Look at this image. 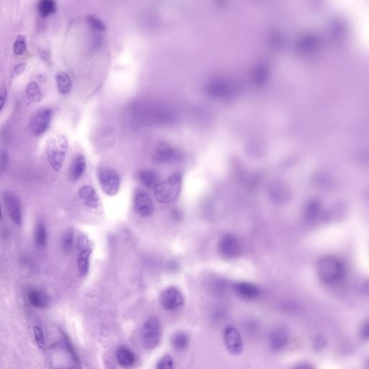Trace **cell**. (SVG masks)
Wrapping results in <instances>:
<instances>
[{
    "label": "cell",
    "instance_id": "cell-1",
    "mask_svg": "<svg viewBox=\"0 0 369 369\" xmlns=\"http://www.w3.org/2000/svg\"><path fill=\"white\" fill-rule=\"evenodd\" d=\"M68 151V141L62 134H57L49 138L46 146V153L50 165L54 171L59 172Z\"/></svg>",
    "mask_w": 369,
    "mask_h": 369
},
{
    "label": "cell",
    "instance_id": "cell-2",
    "mask_svg": "<svg viewBox=\"0 0 369 369\" xmlns=\"http://www.w3.org/2000/svg\"><path fill=\"white\" fill-rule=\"evenodd\" d=\"M181 175L176 173L168 178L165 182L158 184L155 187V198L159 203H171L176 200L181 191Z\"/></svg>",
    "mask_w": 369,
    "mask_h": 369
},
{
    "label": "cell",
    "instance_id": "cell-3",
    "mask_svg": "<svg viewBox=\"0 0 369 369\" xmlns=\"http://www.w3.org/2000/svg\"><path fill=\"white\" fill-rule=\"evenodd\" d=\"M162 339V326L157 317H150L146 320L141 332V341L145 349H155Z\"/></svg>",
    "mask_w": 369,
    "mask_h": 369
},
{
    "label": "cell",
    "instance_id": "cell-4",
    "mask_svg": "<svg viewBox=\"0 0 369 369\" xmlns=\"http://www.w3.org/2000/svg\"><path fill=\"white\" fill-rule=\"evenodd\" d=\"M53 110L50 107H43L32 115L28 123V130L30 134L39 136L49 129L53 118Z\"/></svg>",
    "mask_w": 369,
    "mask_h": 369
},
{
    "label": "cell",
    "instance_id": "cell-5",
    "mask_svg": "<svg viewBox=\"0 0 369 369\" xmlns=\"http://www.w3.org/2000/svg\"><path fill=\"white\" fill-rule=\"evenodd\" d=\"M97 178L102 191L106 195L113 196L119 190V175L111 168H100L97 172Z\"/></svg>",
    "mask_w": 369,
    "mask_h": 369
},
{
    "label": "cell",
    "instance_id": "cell-6",
    "mask_svg": "<svg viewBox=\"0 0 369 369\" xmlns=\"http://www.w3.org/2000/svg\"><path fill=\"white\" fill-rule=\"evenodd\" d=\"M223 336L228 352L233 356L240 355L243 351V341L238 330L234 326H227Z\"/></svg>",
    "mask_w": 369,
    "mask_h": 369
},
{
    "label": "cell",
    "instance_id": "cell-7",
    "mask_svg": "<svg viewBox=\"0 0 369 369\" xmlns=\"http://www.w3.org/2000/svg\"><path fill=\"white\" fill-rule=\"evenodd\" d=\"M289 341V330L284 326L275 327L269 335V346L274 352L283 351Z\"/></svg>",
    "mask_w": 369,
    "mask_h": 369
},
{
    "label": "cell",
    "instance_id": "cell-8",
    "mask_svg": "<svg viewBox=\"0 0 369 369\" xmlns=\"http://www.w3.org/2000/svg\"><path fill=\"white\" fill-rule=\"evenodd\" d=\"M160 302L166 310H174L184 305V295L176 287H170L161 293Z\"/></svg>",
    "mask_w": 369,
    "mask_h": 369
},
{
    "label": "cell",
    "instance_id": "cell-9",
    "mask_svg": "<svg viewBox=\"0 0 369 369\" xmlns=\"http://www.w3.org/2000/svg\"><path fill=\"white\" fill-rule=\"evenodd\" d=\"M219 251L225 259H234L240 255V242L233 234H225L219 241Z\"/></svg>",
    "mask_w": 369,
    "mask_h": 369
},
{
    "label": "cell",
    "instance_id": "cell-10",
    "mask_svg": "<svg viewBox=\"0 0 369 369\" xmlns=\"http://www.w3.org/2000/svg\"><path fill=\"white\" fill-rule=\"evenodd\" d=\"M3 201L11 220L17 225H20L22 223V208L19 199L12 192H4Z\"/></svg>",
    "mask_w": 369,
    "mask_h": 369
},
{
    "label": "cell",
    "instance_id": "cell-11",
    "mask_svg": "<svg viewBox=\"0 0 369 369\" xmlns=\"http://www.w3.org/2000/svg\"><path fill=\"white\" fill-rule=\"evenodd\" d=\"M79 252L78 258V271L82 277H86L88 274L90 267V260L92 250L90 246L86 237L79 239Z\"/></svg>",
    "mask_w": 369,
    "mask_h": 369
},
{
    "label": "cell",
    "instance_id": "cell-12",
    "mask_svg": "<svg viewBox=\"0 0 369 369\" xmlns=\"http://www.w3.org/2000/svg\"><path fill=\"white\" fill-rule=\"evenodd\" d=\"M79 197L83 200L85 206L90 209L99 211L101 208V202L97 192L91 185H84L80 187L78 192Z\"/></svg>",
    "mask_w": 369,
    "mask_h": 369
},
{
    "label": "cell",
    "instance_id": "cell-13",
    "mask_svg": "<svg viewBox=\"0 0 369 369\" xmlns=\"http://www.w3.org/2000/svg\"><path fill=\"white\" fill-rule=\"evenodd\" d=\"M134 209L142 217H149L154 211L152 199L145 192H139L134 199Z\"/></svg>",
    "mask_w": 369,
    "mask_h": 369
},
{
    "label": "cell",
    "instance_id": "cell-14",
    "mask_svg": "<svg viewBox=\"0 0 369 369\" xmlns=\"http://www.w3.org/2000/svg\"><path fill=\"white\" fill-rule=\"evenodd\" d=\"M234 290L239 297L248 301L256 299L261 294L259 288L255 284L248 282H240L236 283L234 286Z\"/></svg>",
    "mask_w": 369,
    "mask_h": 369
},
{
    "label": "cell",
    "instance_id": "cell-15",
    "mask_svg": "<svg viewBox=\"0 0 369 369\" xmlns=\"http://www.w3.org/2000/svg\"><path fill=\"white\" fill-rule=\"evenodd\" d=\"M116 359L123 368H131L136 364L137 357L134 352L126 346H120L116 351Z\"/></svg>",
    "mask_w": 369,
    "mask_h": 369
},
{
    "label": "cell",
    "instance_id": "cell-16",
    "mask_svg": "<svg viewBox=\"0 0 369 369\" xmlns=\"http://www.w3.org/2000/svg\"><path fill=\"white\" fill-rule=\"evenodd\" d=\"M176 158V153L167 145H160L153 152V160L156 163H168Z\"/></svg>",
    "mask_w": 369,
    "mask_h": 369
},
{
    "label": "cell",
    "instance_id": "cell-17",
    "mask_svg": "<svg viewBox=\"0 0 369 369\" xmlns=\"http://www.w3.org/2000/svg\"><path fill=\"white\" fill-rule=\"evenodd\" d=\"M87 167L86 157L82 154H78L72 161L70 168V176L72 181H78L86 172Z\"/></svg>",
    "mask_w": 369,
    "mask_h": 369
},
{
    "label": "cell",
    "instance_id": "cell-18",
    "mask_svg": "<svg viewBox=\"0 0 369 369\" xmlns=\"http://www.w3.org/2000/svg\"><path fill=\"white\" fill-rule=\"evenodd\" d=\"M28 299L32 306L39 309H44L49 304V299L46 293L35 288L28 291Z\"/></svg>",
    "mask_w": 369,
    "mask_h": 369
},
{
    "label": "cell",
    "instance_id": "cell-19",
    "mask_svg": "<svg viewBox=\"0 0 369 369\" xmlns=\"http://www.w3.org/2000/svg\"><path fill=\"white\" fill-rule=\"evenodd\" d=\"M56 82L59 92L63 94H69L72 88L71 77L66 72H59L56 74Z\"/></svg>",
    "mask_w": 369,
    "mask_h": 369
},
{
    "label": "cell",
    "instance_id": "cell-20",
    "mask_svg": "<svg viewBox=\"0 0 369 369\" xmlns=\"http://www.w3.org/2000/svg\"><path fill=\"white\" fill-rule=\"evenodd\" d=\"M137 180L141 184L147 187H155L158 184V176L155 172L144 170L139 172Z\"/></svg>",
    "mask_w": 369,
    "mask_h": 369
},
{
    "label": "cell",
    "instance_id": "cell-21",
    "mask_svg": "<svg viewBox=\"0 0 369 369\" xmlns=\"http://www.w3.org/2000/svg\"><path fill=\"white\" fill-rule=\"evenodd\" d=\"M26 97L30 102H39L43 98L42 90L39 85L35 81L28 83L25 90Z\"/></svg>",
    "mask_w": 369,
    "mask_h": 369
},
{
    "label": "cell",
    "instance_id": "cell-22",
    "mask_svg": "<svg viewBox=\"0 0 369 369\" xmlns=\"http://www.w3.org/2000/svg\"><path fill=\"white\" fill-rule=\"evenodd\" d=\"M190 338L187 333L183 331H178L172 336L171 343L178 351H183L188 346Z\"/></svg>",
    "mask_w": 369,
    "mask_h": 369
},
{
    "label": "cell",
    "instance_id": "cell-23",
    "mask_svg": "<svg viewBox=\"0 0 369 369\" xmlns=\"http://www.w3.org/2000/svg\"><path fill=\"white\" fill-rule=\"evenodd\" d=\"M38 13L43 17H48L57 12V2L54 0H41L37 6Z\"/></svg>",
    "mask_w": 369,
    "mask_h": 369
},
{
    "label": "cell",
    "instance_id": "cell-24",
    "mask_svg": "<svg viewBox=\"0 0 369 369\" xmlns=\"http://www.w3.org/2000/svg\"><path fill=\"white\" fill-rule=\"evenodd\" d=\"M34 241L36 247L42 249L47 243V232L44 224L41 221L36 224L34 233Z\"/></svg>",
    "mask_w": 369,
    "mask_h": 369
},
{
    "label": "cell",
    "instance_id": "cell-25",
    "mask_svg": "<svg viewBox=\"0 0 369 369\" xmlns=\"http://www.w3.org/2000/svg\"><path fill=\"white\" fill-rule=\"evenodd\" d=\"M74 229L69 228L64 232L62 237V247L65 253H70L72 250L74 245Z\"/></svg>",
    "mask_w": 369,
    "mask_h": 369
},
{
    "label": "cell",
    "instance_id": "cell-26",
    "mask_svg": "<svg viewBox=\"0 0 369 369\" xmlns=\"http://www.w3.org/2000/svg\"><path fill=\"white\" fill-rule=\"evenodd\" d=\"M87 22H88V25L93 31L98 32L99 33V32L105 31V29H106L105 22L96 16H88L87 17Z\"/></svg>",
    "mask_w": 369,
    "mask_h": 369
},
{
    "label": "cell",
    "instance_id": "cell-27",
    "mask_svg": "<svg viewBox=\"0 0 369 369\" xmlns=\"http://www.w3.org/2000/svg\"><path fill=\"white\" fill-rule=\"evenodd\" d=\"M283 187L282 184L277 183V181H274L270 184L269 187V195L274 200H280L282 198L284 194Z\"/></svg>",
    "mask_w": 369,
    "mask_h": 369
},
{
    "label": "cell",
    "instance_id": "cell-28",
    "mask_svg": "<svg viewBox=\"0 0 369 369\" xmlns=\"http://www.w3.org/2000/svg\"><path fill=\"white\" fill-rule=\"evenodd\" d=\"M27 49L26 38L23 35H19L13 44V51L16 55H22Z\"/></svg>",
    "mask_w": 369,
    "mask_h": 369
},
{
    "label": "cell",
    "instance_id": "cell-29",
    "mask_svg": "<svg viewBox=\"0 0 369 369\" xmlns=\"http://www.w3.org/2000/svg\"><path fill=\"white\" fill-rule=\"evenodd\" d=\"M157 369H174V362L171 356H163L157 363Z\"/></svg>",
    "mask_w": 369,
    "mask_h": 369
},
{
    "label": "cell",
    "instance_id": "cell-30",
    "mask_svg": "<svg viewBox=\"0 0 369 369\" xmlns=\"http://www.w3.org/2000/svg\"><path fill=\"white\" fill-rule=\"evenodd\" d=\"M33 334H34L35 340H36L37 346L40 350H43L45 348V338L43 335V330L41 327L38 326L34 327L33 328Z\"/></svg>",
    "mask_w": 369,
    "mask_h": 369
},
{
    "label": "cell",
    "instance_id": "cell-31",
    "mask_svg": "<svg viewBox=\"0 0 369 369\" xmlns=\"http://www.w3.org/2000/svg\"><path fill=\"white\" fill-rule=\"evenodd\" d=\"M27 67L26 63H20L14 66L12 73H11V78L14 79L21 75L22 72L25 71Z\"/></svg>",
    "mask_w": 369,
    "mask_h": 369
},
{
    "label": "cell",
    "instance_id": "cell-32",
    "mask_svg": "<svg viewBox=\"0 0 369 369\" xmlns=\"http://www.w3.org/2000/svg\"><path fill=\"white\" fill-rule=\"evenodd\" d=\"M360 337L363 341H369V320L363 324L360 330Z\"/></svg>",
    "mask_w": 369,
    "mask_h": 369
},
{
    "label": "cell",
    "instance_id": "cell-33",
    "mask_svg": "<svg viewBox=\"0 0 369 369\" xmlns=\"http://www.w3.org/2000/svg\"><path fill=\"white\" fill-rule=\"evenodd\" d=\"M314 347L317 348V350L322 349V348L325 347V345H326V340L322 335L317 336L315 339H314Z\"/></svg>",
    "mask_w": 369,
    "mask_h": 369
},
{
    "label": "cell",
    "instance_id": "cell-34",
    "mask_svg": "<svg viewBox=\"0 0 369 369\" xmlns=\"http://www.w3.org/2000/svg\"><path fill=\"white\" fill-rule=\"evenodd\" d=\"M8 163L7 153L4 151H2L1 153V161H0V167H1V171H4L7 168Z\"/></svg>",
    "mask_w": 369,
    "mask_h": 369
},
{
    "label": "cell",
    "instance_id": "cell-35",
    "mask_svg": "<svg viewBox=\"0 0 369 369\" xmlns=\"http://www.w3.org/2000/svg\"><path fill=\"white\" fill-rule=\"evenodd\" d=\"M7 97V91L6 88H2L1 89V94H0V110H2L3 107L5 105L6 99Z\"/></svg>",
    "mask_w": 369,
    "mask_h": 369
},
{
    "label": "cell",
    "instance_id": "cell-36",
    "mask_svg": "<svg viewBox=\"0 0 369 369\" xmlns=\"http://www.w3.org/2000/svg\"><path fill=\"white\" fill-rule=\"evenodd\" d=\"M38 53H39L40 57L41 59H43L45 62H48L50 61V54L49 51L46 49H40L38 50Z\"/></svg>",
    "mask_w": 369,
    "mask_h": 369
},
{
    "label": "cell",
    "instance_id": "cell-37",
    "mask_svg": "<svg viewBox=\"0 0 369 369\" xmlns=\"http://www.w3.org/2000/svg\"><path fill=\"white\" fill-rule=\"evenodd\" d=\"M294 369H314L312 365L309 364H301L296 366Z\"/></svg>",
    "mask_w": 369,
    "mask_h": 369
},
{
    "label": "cell",
    "instance_id": "cell-38",
    "mask_svg": "<svg viewBox=\"0 0 369 369\" xmlns=\"http://www.w3.org/2000/svg\"><path fill=\"white\" fill-rule=\"evenodd\" d=\"M367 369H369V359H368V361H367Z\"/></svg>",
    "mask_w": 369,
    "mask_h": 369
}]
</instances>
